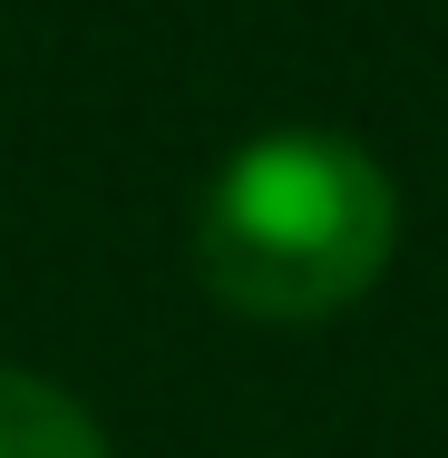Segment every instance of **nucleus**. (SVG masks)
Here are the masks:
<instances>
[{"label": "nucleus", "mask_w": 448, "mask_h": 458, "mask_svg": "<svg viewBox=\"0 0 448 458\" xmlns=\"http://www.w3.org/2000/svg\"><path fill=\"white\" fill-rule=\"evenodd\" d=\"M400 244V195L380 157L322 127H273L234 147L195 205V274L244 322H332Z\"/></svg>", "instance_id": "f257e3e1"}, {"label": "nucleus", "mask_w": 448, "mask_h": 458, "mask_svg": "<svg viewBox=\"0 0 448 458\" xmlns=\"http://www.w3.org/2000/svg\"><path fill=\"white\" fill-rule=\"evenodd\" d=\"M0 458H107V439L59 380L0 361Z\"/></svg>", "instance_id": "f03ea898"}]
</instances>
